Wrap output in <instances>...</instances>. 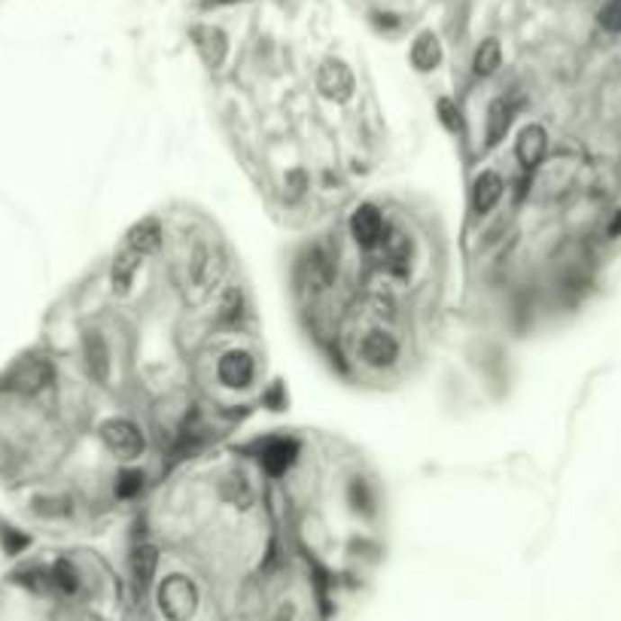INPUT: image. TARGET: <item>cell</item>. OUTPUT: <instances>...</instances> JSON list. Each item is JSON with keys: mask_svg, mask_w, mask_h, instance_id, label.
<instances>
[{"mask_svg": "<svg viewBox=\"0 0 621 621\" xmlns=\"http://www.w3.org/2000/svg\"><path fill=\"white\" fill-rule=\"evenodd\" d=\"M384 259H387V268L393 274H409L411 268V238L405 232H387L384 238Z\"/></svg>", "mask_w": 621, "mask_h": 621, "instance_id": "ac0fdd59", "label": "cell"}, {"mask_svg": "<svg viewBox=\"0 0 621 621\" xmlns=\"http://www.w3.org/2000/svg\"><path fill=\"white\" fill-rule=\"evenodd\" d=\"M253 375H256V363H253V354H247V350H226V354L220 356L217 363V378L222 387H232V390H241V387H250Z\"/></svg>", "mask_w": 621, "mask_h": 621, "instance_id": "ba28073f", "label": "cell"}, {"mask_svg": "<svg viewBox=\"0 0 621 621\" xmlns=\"http://www.w3.org/2000/svg\"><path fill=\"white\" fill-rule=\"evenodd\" d=\"M299 457V442L286 439V436H277V439H266L259 445V466L266 469L272 479H281L292 469Z\"/></svg>", "mask_w": 621, "mask_h": 621, "instance_id": "52a82bcc", "label": "cell"}, {"mask_svg": "<svg viewBox=\"0 0 621 621\" xmlns=\"http://www.w3.org/2000/svg\"><path fill=\"white\" fill-rule=\"evenodd\" d=\"M222 272H226V256L211 244H198L189 256V284L195 286L198 292H211L213 284H220Z\"/></svg>", "mask_w": 621, "mask_h": 621, "instance_id": "5b68a950", "label": "cell"}, {"mask_svg": "<svg viewBox=\"0 0 621 621\" xmlns=\"http://www.w3.org/2000/svg\"><path fill=\"white\" fill-rule=\"evenodd\" d=\"M266 400L274 405V411H281V409H284V402H286V400H284V387H281V384H274V387H272V393H268Z\"/></svg>", "mask_w": 621, "mask_h": 621, "instance_id": "4dcf8cb0", "label": "cell"}, {"mask_svg": "<svg viewBox=\"0 0 621 621\" xmlns=\"http://www.w3.org/2000/svg\"><path fill=\"white\" fill-rule=\"evenodd\" d=\"M52 378H55V369L46 356H25V360H19L0 378V390H10V393H19V396H34L40 390L50 387Z\"/></svg>", "mask_w": 621, "mask_h": 621, "instance_id": "6da1fadb", "label": "cell"}, {"mask_svg": "<svg viewBox=\"0 0 621 621\" xmlns=\"http://www.w3.org/2000/svg\"><path fill=\"white\" fill-rule=\"evenodd\" d=\"M503 65V46H500L497 37H488L484 43L475 50V58H472V70L479 76H493Z\"/></svg>", "mask_w": 621, "mask_h": 621, "instance_id": "44dd1931", "label": "cell"}, {"mask_svg": "<svg viewBox=\"0 0 621 621\" xmlns=\"http://www.w3.org/2000/svg\"><path fill=\"white\" fill-rule=\"evenodd\" d=\"M50 576H52V591L68 594V597H74L79 591V572H76L74 563L65 561V557L52 563Z\"/></svg>", "mask_w": 621, "mask_h": 621, "instance_id": "7402d4cb", "label": "cell"}, {"mask_svg": "<svg viewBox=\"0 0 621 621\" xmlns=\"http://www.w3.org/2000/svg\"><path fill=\"white\" fill-rule=\"evenodd\" d=\"M15 582L25 585L28 591H34V594L52 591V576H50V570H43V567H28V570L15 572Z\"/></svg>", "mask_w": 621, "mask_h": 621, "instance_id": "cb8c5ba5", "label": "cell"}, {"mask_svg": "<svg viewBox=\"0 0 621 621\" xmlns=\"http://www.w3.org/2000/svg\"><path fill=\"white\" fill-rule=\"evenodd\" d=\"M545 153H548V131L536 122L524 125L521 134H518V143H515L518 165H521L524 171H536L539 165H543Z\"/></svg>", "mask_w": 621, "mask_h": 621, "instance_id": "30bf717a", "label": "cell"}, {"mask_svg": "<svg viewBox=\"0 0 621 621\" xmlns=\"http://www.w3.org/2000/svg\"><path fill=\"white\" fill-rule=\"evenodd\" d=\"M350 238H354L363 250H375V247H381L387 238L384 213H381L375 204H360L350 213Z\"/></svg>", "mask_w": 621, "mask_h": 621, "instance_id": "8992f818", "label": "cell"}, {"mask_svg": "<svg viewBox=\"0 0 621 621\" xmlns=\"http://www.w3.org/2000/svg\"><path fill=\"white\" fill-rule=\"evenodd\" d=\"M305 189H308V177H305V171H290L286 174V180H284V195H286V202H299L302 195H305Z\"/></svg>", "mask_w": 621, "mask_h": 621, "instance_id": "83f0119b", "label": "cell"}, {"mask_svg": "<svg viewBox=\"0 0 621 621\" xmlns=\"http://www.w3.org/2000/svg\"><path fill=\"white\" fill-rule=\"evenodd\" d=\"M162 222L156 217H147L140 222H134L131 232H129V247L134 253H140V256H147V253H156L158 247H162Z\"/></svg>", "mask_w": 621, "mask_h": 621, "instance_id": "d6986e66", "label": "cell"}, {"mask_svg": "<svg viewBox=\"0 0 621 621\" xmlns=\"http://www.w3.org/2000/svg\"><path fill=\"white\" fill-rule=\"evenodd\" d=\"M101 442L110 454H116L119 460H134L140 457L147 442H143V433L131 420L125 418H110L101 424Z\"/></svg>", "mask_w": 621, "mask_h": 621, "instance_id": "3957f363", "label": "cell"}, {"mask_svg": "<svg viewBox=\"0 0 621 621\" xmlns=\"http://www.w3.org/2000/svg\"><path fill=\"white\" fill-rule=\"evenodd\" d=\"M512 116H515V104L508 101V98L490 101L488 122H484V131H488V147H497V143H503L508 129H512Z\"/></svg>", "mask_w": 621, "mask_h": 621, "instance_id": "2e32d148", "label": "cell"}, {"mask_svg": "<svg viewBox=\"0 0 621 621\" xmlns=\"http://www.w3.org/2000/svg\"><path fill=\"white\" fill-rule=\"evenodd\" d=\"M0 545H4L6 554H22L31 545V536H25L22 530H15L13 524H0Z\"/></svg>", "mask_w": 621, "mask_h": 621, "instance_id": "d4e9b609", "label": "cell"}, {"mask_svg": "<svg viewBox=\"0 0 621 621\" xmlns=\"http://www.w3.org/2000/svg\"><path fill=\"white\" fill-rule=\"evenodd\" d=\"M360 500L365 503V508L372 506V493H369V484L356 479V482H350V503H354V508L360 506Z\"/></svg>", "mask_w": 621, "mask_h": 621, "instance_id": "f546056e", "label": "cell"}, {"mask_svg": "<svg viewBox=\"0 0 621 621\" xmlns=\"http://www.w3.org/2000/svg\"><path fill=\"white\" fill-rule=\"evenodd\" d=\"M193 37H195V46H198V52H202V58L211 68H220L222 61H226L229 40L220 28H195Z\"/></svg>", "mask_w": 621, "mask_h": 621, "instance_id": "e0dca14e", "label": "cell"}, {"mask_svg": "<svg viewBox=\"0 0 621 621\" xmlns=\"http://www.w3.org/2000/svg\"><path fill=\"white\" fill-rule=\"evenodd\" d=\"M503 189H506V183L497 171H490V168L482 171L472 183V195H469L475 217H488L493 207L500 204V198H503Z\"/></svg>", "mask_w": 621, "mask_h": 621, "instance_id": "8fae6325", "label": "cell"}, {"mask_svg": "<svg viewBox=\"0 0 621 621\" xmlns=\"http://www.w3.org/2000/svg\"><path fill=\"white\" fill-rule=\"evenodd\" d=\"M600 25L612 31V34H621V0H609L600 10Z\"/></svg>", "mask_w": 621, "mask_h": 621, "instance_id": "f1b7e54d", "label": "cell"}, {"mask_svg": "<svg viewBox=\"0 0 621 621\" xmlns=\"http://www.w3.org/2000/svg\"><path fill=\"white\" fill-rule=\"evenodd\" d=\"M140 253H134L131 247H125V250L116 253L113 266H110V290L116 292V296H125V292H131V284H134V274H138L140 268Z\"/></svg>", "mask_w": 621, "mask_h": 621, "instance_id": "5bb4252c", "label": "cell"}, {"mask_svg": "<svg viewBox=\"0 0 621 621\" xmlns=\"http://www.w3.org/2000/svg\"><path fill=\"white\" fill-rule=\"evenodd\" d=\"M409 58H411V65L420 70V74H429V70H436V68H439V61H442V43H439V37H436L433 31H424V34H418V37H414V43H411Z\"/></svg>", "mask_w": 621, "mask_h": 621, "instance_id": "9a60e30c", "label": "cell"}, {"mask_svg": "<svg viewBox=\"0 0 621 621\" xmlns=\"http://www.w3.org/2000/svg\"><path fill=\"white\" fill-rule=\"evenodd\" d=\"M143 488H147V475H143L140 469H122V472L116 475V497L134 500V497H140Z\"/></svg>", "mask_w": 621, "mask_h": 621, "instance_id": "603a6c76", "label": "cell"}, {"mask_svg": "<svg viewBox=\"0 0 621 621\" xmlns=\"http://www.w3.org/2000/svg\"><path fill=\"white\" fill-rule=\"evenodd\" d=\"M360 360L372 369H387L400 360V341H396L384 329H372L365 332L360 341Z\"/></svg>", "mask_w": 621, "mask_h": 621, "instance_id": "9c48e42d", "label": "cell"}, {"mask_svg": "<svg viewBox=\"0 0 621 621\" xmlns=\"http://www.w3.org/2000/svg\"><path fill=\"white\" fill-rule=\"evenodd\" d=\"M156 567H158V548H156V545H140V548H134V554H131V576H134V585H138V588H149V585H153Z\"/></svg>", "mask_w": 621, "mask_h": 621, "instance_id": "ffe728a7", "label": "cell"}, {"mask_svg": "<svg viewBox=\"0 0 621 621\" xmlns=\"http://www.w3.org/2000/svg\"><path fill=\"white\" fill-rule=\"evenodd\" d=\"M436 110H439L442 125H445V129H448L451 134H460V131H464V119H460L457 104L448 101V98H442L439 104H436Z\"/></svg>", "mask_w": 621, "mask_h": 621, "instance_id": "4316f807", "label": "cell"}, {"mask_svg": "<svg viewBox=\"0 0 621 621\" xmlns=\"http://www.w3.org/2000/svg\"><path fill=\"white\" fill-rule=\"evenodd\" d=\"M317 92L332 104H347L356 92V79L341 58H326L317 68Z\"/></svg>", "mask_w": 621, "mask_h": 621, "instance_id": "277c9868", "label": "cell"}, {"mask_svg": "<svg viewBox=\"0 0 621 621\" xmlns=\"http://www.w3.org/2000/svg\"><path fill=\"white\" fill-rule=\"evenodd\" d=\"M83 360L86 372L92 375L94 384H107L110 381V347L98 329H89L83 338Z\"/></svg>", "mask_w": 621, "mask_h": 621, "instance_id": "7c38bea8", "label": "cell"}, {"mask_svg": "<svg viewBox=\"0 0 621 621\" xmlns=\"http://www.w3.org/2000/svg\"><path fill=\"white\" fill-rule=\"evenodd\" d=\"M220 310H222V320L226 323H238L241 320V314H244V292L241 290H229L226 296H222V305H220Z\"/></svg>", "mask_w": 621, "mask_h": 621, "instance_id": "484cf974", "label": "cell"}, {"mask_svg": "<svg viewBox=\"0 0 621 621\" xmlns=\"http://www.w3.org/2000/svg\"><path fill=\"white\" fill-rule=\"evenodd\" d=\"M302 274H305L308 286L326 290V286L332 284V277H336V262H332V256L323 247H310L305 253V259H302Z\"/></svg>", "mask_w": 621, "mask_h": 621, "instance_id": "4fadbf2b", "label": "cell"}, {"mask_svg": "<svg viewBox=\"0 0 621 621\" xmlns=\"http://www.w3.org/2000/svg\"><path fill=\"white\" fill-rule=\"evenodd\" d=\"M207 4H235V0H207Z\"/></svg>", "mask_w": 621, "mask_h": 621, "instance_id": "1f68e13d", "label": "cell"}, {"mask_svg": "<svg viewBox=\"0 0 621 621\" xmlns=\"http://www.w3.org/2000/svg\"><path fill=\"white\" fill-rule=\"evenodd\" d=\"M158 609L168 621H189L198 609V591L186 576H168L158 585Z\"/></svg>", "mask_w": 621, "mask_h": 621, "instance_id": "7a4b0ae2", "label": "cell"}]
</instances>
